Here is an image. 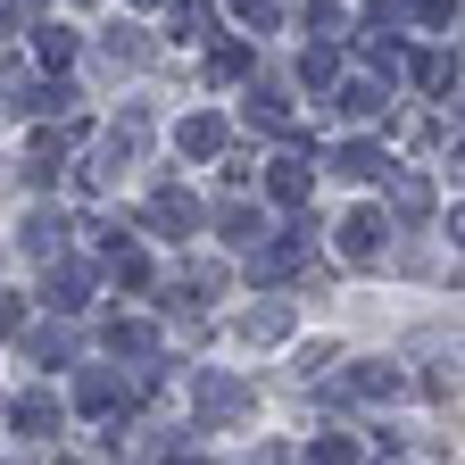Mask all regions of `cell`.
Masks as SVG:
<instances>
[{"mask_svg": "<svg viewBox=\"0 0 465 465\" xmlns=\"http://www.w3.org/2000/svg\"><path fill=\"white\" fill-rule=\"evenodd\" d=\"M216 142H224L216 116H192V125H183V150H192V158H216Z\"/></svg>", "mask_w": 465, "mask_h": 465, "instance_id": "9", "label": "cell"}, {"mask_svg": "<svg viewBox=\"0 0 465 465\" xmlns=\"http://www.w3.org/2000/svg\"><path fill=\"white\" fill-rule=\"evenodd\" d=\"M50 308H84V274H75V266L50 282Z\"/></svg>", "mask_w": 465, "mask_h": 465, "instance_id": "16", "label": "cell"}, {"mask_svg": "<svg viewBox=\"0 0 465 465\" xmlns=\"http://www.w3.org/2000/svg\"><path fill=\"white\" fill-rule=\"evenodd\" d=\"M200 416H208V424H232V416H250V391L232 382V374H200Z\"/></svg>", "mask_w": 465, "mask_h": 465, "instance_id": "1", "label": "cell"}, {"mask_svg": "<svg viewBox=\"0 0 465 465\" xmlns=\"http://www.w3.org/2000/svg\"><path fill=\"white\" fill-rule=\"evenodd\" d=\"M266 183H274V200H308V166H291V158H282Z\"/></svg>", "mask_w": 465, "mask_h": 465, "instance_id": "11", "label": "cell"}, {"mask_svg": "<svg viewBox=\"0 0 465 465\" xmlns=\"http://www.w3.org/2000/svg\"><path fill=\"white\" fill-rule=\"evenodd\" d=\"M174 34H183V42H200V34H208V9H200V0H192V9H174Z\"/></svg>", "mask_w": 465, "mask_h": 465, "instance_id": "17", "label": "cell"}, {"mask_svg": "<svg viewBox=\"0 0 465 465\" xmlns=\"http://www.w3.org/2000/svg\"><path fill=\"white\" fill-rule=\"evenodd\" d=\"M224 242H242V250H258V242H266V216L232 200V208H224Z\"/></svg>", "mask_w": 465, "mask_h": 465, "instance_id": "6", "label": "cell"}, {"mask_svg": "<svg viewBox=\"0 0 465 465\" xmlns=\"http://www.w3.org/2000/svg\"><path fill=\"white\" fill-rule=\"evenodd\" d=\"M25 250H34V258H58V250H67V216H58V208L25 216Z\"/></svg>", "mask_w": 465, "mask_h": 465, "instance_id": "4", "label": "cell"}, {"mask_svg": "<svg viewBox=\"0 0 465 465\" xmlns=\"http://www.w3.org/2000/svg\"><path fill=\"white\" fill-rule=\"evenodd\" d=\"M341 108H349V116H382V92H374V84H349Z\"/></svg>", "mask_w": 465, "mask_h": 465, "instance_id": "14", "label": "cell"}, {"mask_svg": "<svg viewBox=\"0 0 465 465\" xmlns=\"http://www.w3.org/2000/svg\"><path fill=\"white\" fill-rule=\"evenodd\" d=\"M349 391H358V399H399V366H366Z\"/></svg>", "mask_w": 465, "mask_h": 465, "instance_id": "10", "label": "cell"}, {"mask_svg": "<svg viewBox=\"0 0 465 465\" xmlns=\"http://www.w3.org/2000/svg\"><path fill=\"white\" fill-rule=\"evenodd\" d=\"M308 457H316V465H358V440H341V432H332V440H316Z\"/></svg>", "mask_w": 465, "mask_h": 465, "instance_id": "15", "label": "cell"}, {"mask_svg": "<svg viewBox=\"0 0 465 465\" xmlns=\"http://www.w3.org/2000/svg\"><path fill=\"white\" fill-rule=\"evenodd\" d=\"M84 407H92V416H108V407H125V382H116V374H84Z\"/></svg>", "mask_w": 465, "mask_h": 465, "instance_id": "8", "label": "cell"}, {"mask_svg": "<svg viewBox=\"0 0 465 465\" xmlns=\"http://www.w3.org/2000/svg\"><path fill=\"white\" fill-rule=\"evenodd\" d=\"M341 174H349V183H374V174H391V158H382L374 142H349V150H341Z\"/></svg>", "mask_w": 465, "mask_h": 465, "instance_id": "5", "label": "cell"}, {"mask_svg": "<svg viewBox=\"0 0 465 465\" xmlns=\"http://www.w3.org/2000/svg\"><path fill=\"white\" fill-rule=\"evenodd\" d=\"M108 349H125V358H150V324H108Z\"/></svg>", "mask_w": 465, "mask_h": 465, "instance_id": "13", "label": "cell"}, {"mask_svg": "<svg viewBox=\"0 0 465 465\" xmlns=\"http://www.w3.org/2000/svg\"><path fill=\"white\" fill-rule=\"evenodd\" d=\"M17 432H58V399L25 391V399H17Z\"/></svg>", "mask_w": 465, "mask_h": 465, "instance_id": "7", "label": "cell"}, {"mask_svg": "<svg viewBox=\"0 0 465 465\" xmlns=\"http://www.w3.org/2000/svg\"><path fill=\"white\" fill-rule=\"evenodd\" d=\"M382 242H391V216L382 208H358V216L341 224V250L349 258H382Z\"/></svg>", "mask_w": 465, "mask_h": 465, "instance_id": "2", "label": "cell"}, {"mask_svg": "<svg viewBox=\"0 0 465 465\" xmlns=\"http://www.w3.org/2000/svg\"><path fill=\"white\" fill-rule=\"evenodd\" d=\"M34 50H42V67H67V50H75V34H67V25H42V42H34Z\"/></svg>", "mask_w": 465, "mask_h": 465, "instance_id": "12", "label": "cell"}, {"mask_svg": "<svg viewBox=\"0 0 465 465\" xmlns=\"http://www.w3.org/2000/svg\"><path fill=\"white\" fill-rule=\"evenodd\" d=\"M150 224H158V232H166V242H183V232H192V224H200V208H192V200H183V192H158V200H150Z\"/></svg>", "mask_w": 465, "mask_h": 465, "instance_id": "3", "label": "cell"}]
</instances>
